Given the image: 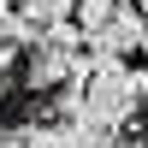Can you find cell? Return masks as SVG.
Wrapping results in <instances>:
<instances>
[{
	"label": "cell",
	"mask_w": 148,
	"mask_h": 148,
	"mask_svg": "<svg viewBox=\"0 0 148 148\" xmlns=\"http://www.w3.org/2000/svg\"><path fill=\"white\" fill-rule=\"evenodd\" d=\"M142 12H148V6H142Z\"/></svg>",
	"instance_id": "30bf717a"
},
{
	"label": "cell",
	"mask_w": 148,
	"mask_h": 148,
	"mask_svg": "<svg viewBox=\"0 0 148 148\" xmlns=\"http://www.w3.org/2000/svg\"><path fill=\"white\" fill-rule=\"evenodd\" d=\"M59 148H119V130L95 125V119H77V125L59 130Z\"/></svg>",
	"instance_id": "277c9868"
},
{
	"label": "cell",
	"mask_w": 148,
	"mask_h": 148,
	"mask_svg": "<svg viewBox=\"0 0 148 148\" xmlns=\"http://www.w3.org/2000/svg\"><path fill=\"white\" fill-rule=\"evenodd\" d=\"M148 101V77L130 71L125 59H95L89 53V77H83V113L107 130H125L136 119V107Z\"/></svg>",
	"instance_id": "6da1fadb"
},
{
	"label": "cell",
	"mask_w": 148,
	"mask_h": 148,
	"mask_svg": "<svg viewBox=\"0 0 148 148\" xmlns=\"http://www.w3.org/2000/svg\"><path fill=\"white\" fill-rule=\"evenodd\" d=\"M18 83H24V59H18V47H0V101H6Z\"/></svg>",
	"instance_id": "5b68a950"
},
{
	"label": "cell",
	"mask_w": 148,
	"mask_h": 148,
	"mask_svg": "<svg viewBox=\"0 0 148 148\" xmlns=\"http://www.w3.org/2000/svg\"><path fill=\"white\" fill-rule=\"evenodd\" d=\"M18 42H47L53 30H65L71 18H77V0H18Z\"/></svg>",
	"instance_id": "3957f363"
},
{
	"label": "cell",
	"mask_w": 148,
	"mask_h": 148,
	"mask_svg": "<svg viewBox=\"0 0 148 148\" xmlns=\"http://www.w3.org/2000/svg\"><path fill=\"white\" fill-rule=\"evenodd\" d=\"M142 30H148V18L130 6V0H119V12L107 18V30L89 36L83 47H89L95 59H125V53H136V47H142Z\"/></svg>",
	"instance_id": "7a4b0ae2"
},
{
	"label": "cell",
	"mask_w": 148,
	"mask_h": 148,
	"mask_svg": "<svg viewBox=\"0 0 148 148\" xmlns=\"http://www.w3.org/2000/svg\"><path fill=\"white\" fill-rule=\"evenodd\" d=\"M0 148H18V125H6V119H0Z\"/></svg>",
	"instance_id": "52a82bcc"
},
{
	"label": "cell",
	"mask_w": 148,
	"mask_h": 148,
	"mask_svg": "<svg viewBox=\"0 0 148 148\" xmlns=\"http://www.w3.org/2000/svg\"><path fill=\"white\" fill-rule=\"evenodd\" d=\"M142 18H148V12H142ZM142 53H148V30H142Z\"/></svg>",
	"instance_id": "ba28073f"
},
{
	"label": "cell",
	"mask_w": 148,
	"mask_h": 148,
	"mask_svg": "<svg viewBox=\"0 0 148 148\" xmlns=\"http://www.w3.org/2000/svg\"><path fill=\"white\" fill-rule=\"evenodd\" d=\"M0 47H18V12L0 6Z\"/></svg>",
	"instance_id": "8992f818"
},
{
	"label": "cell",
	"mask_w": 148,
	"mask_h": 148,
	"mask_svg": "<svg viewBox=\"0 0 148 148\" xmlns=\"http://www.w3.org/2000/svg\"><path fill=\"white\" fill-rule=\"evenodd\" d=\"M0 6H18V0H0Z\"/></svg>",
	"instance_id": "9c48e42d"
}]
</instances>
